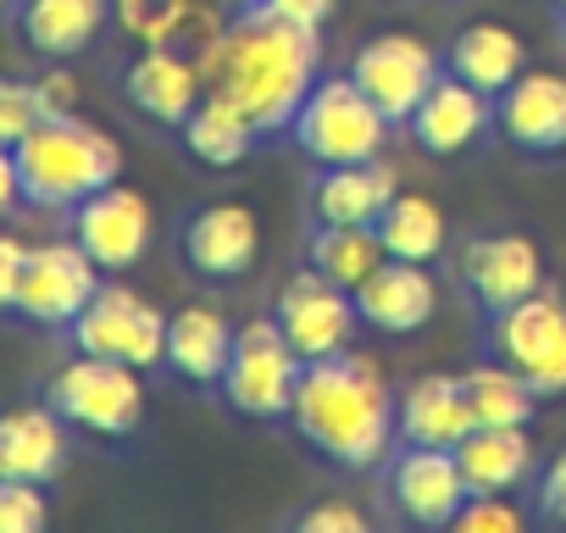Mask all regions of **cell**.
<instances>
[{
	"label": "cell",
	"instance_id": "1",
	"mask_svg": "<svg viewBox=\"0 0 566 533\" xmlns=\"http://www.w3.org/2000/svg\"><path fill=\"white\" fill-rule=\"evenodd\" d=\"M200 67L211 95L233 101L261 134H277L295 123V112L317 90L323 45L312 29L277 23L261 7H250L200 51Z\"/></svg>",
	"mask_w": 566,
	"mask_h": 533
},
{
	"label": "cell",
	"instance_id": "2",
	"mask_svg": "<svg viewBox=\"0 0 566 533\" xmlns=\"http://www.w3.org/2000/svg\"><path fill=\"white\" fill-rule=\"evenodd\" d=\"M290 422L334 467L373 472V467H384L395 456L400 400H395L389 378L378 373V362L339 351V356L306 362V373L295 384Z\"/></svg>",
	"mask_w": 566,
	"mask_h": 533
},
{
	"label": "cell",
	"instance_id": "3",
	"mask_svg": "<svg viewBox=\"0 0 566 533\" xmlns=\"http://www.w3.org/2000/svg\"><path fill=\"white\" fill-rule=\"evenodd\" d=\"M18 178H23V206L73 211L95 189L123 178V150H117V139L106 128L84 123L78 112H51L23 134Z\"/></svg>",
	"mask_w": 566,
	"mask_h": 533
},
{
	"label": "cell",
	"instance_id": "4",
	"mask_svg": "<svg viewBox=\"0 0 566 533\" xmlns=\"http://www.w3.org/2000/svg\"><path fill=\"white\" fill-rule=\"evenodd\" d=\"M295 145L317 167H345V161H378L389 145V117L384 106L345 73V79H317L306 106L295 112Z\"/></svg>",
	"mask_w": 566,
	"mask_h": 533
},
{
	"label": "cell",
	"instance_id": "5",
	"mask_svg": "<svg viewBox=\"0 0 566 533\" xmlns=\"http://www.w3.org/2000/svg\"><path fill=\"white\" fill-rule=\"evenodd\" d=\"M45 406H56L67 428H84L101 439H128L145 417V384H139V367L78 351L45 384Z\"/></svg>",
	"mask_w": 566,
	"mask_h": 533
},
{
	"label": "cell",
	"instance_id": "6",
	"mask_svg": "<svg viewBox=\"0 0 566 533\" xmlns=\"http://www.w3.org/2000/svg\"><path fill=\"white\" fill-rule=\"evenodd\" d=\"M301 373H306V356L290 345V334L277 328V317H255V323H244L233 334L222 395H228L233 411L277 422V417H290V406H295Z\"/></svg>",
	"mask_w": 566,
	"mask_h": 533
},
{
	"label": "cell",
	"instance_id": "7",
	"mask_svg": "<svg viewBox=\"0 0 566 533\" xmlns=\"http://www.w3.org/2000/svg\"><path fill=\"white\" fill-rule=\"evenodd\" d=\"M67 339L84 356H112V362H128L145 373V367L167 362V312H156L128 284H101L95 301L67 328Z\"/></svg>",
	"mask_w": 566,
	"mask_h": 533
},
{
	"label": "cell",
	"instance_id": "8",
	"mask_svg": "<svg viewBox=\"0 0 566 533\" xmlns=\"http://www.w3.org/2000/svg\"><path fill=\"white\" fill-rule=\"evenodd\" d=\"M101 290V261L78 244V239H45L29 244V266H23V290H18V312L34 328H73L78 312L95 301Z\"/></svg>",
	"mask_w": 566,
	"mask_h": 533
},
{
	"label": "cell",
	"instance_id": "9",
	"mask_svg": "<svg viewBox=\"0 0 566 533\" xmlns=\"http://www.w3.org/2000/svg\"><path fill=\"white\" fill-rule=\"evenodd\" d=\"M494 356L538 395H566V301L555 290H533L527 301L494 312Z\"/></svg>",
	"mask_w": 566,
	"mask_h": 533
},
{
	"label": "cell",
	"instance_id": "10",
	"mask_svg": "<svg viewBox=\"0 0 566 533\" xmlns=\"http://www.w3.org/2000/svg\"><path fill=\"white\" fill-rule=\"evenodd\" d=\"M277 328L290 334V345L306 356V362H323V356H339L350 351L356 328H361V312H356V295L345 284H334L328 273L306 266L290 284L277 290V306H272Z\"/></svg>",
	"mask_w": 566,
	"mask_h": 533
},
{
	"label": "cell",
	"instance_id": "11",
	"mask_svg": "<svg viewBox=\"0 0 566 533\" xmlns=\"http://www.w3.org/2000/svg\"><path fill=\"white\" fill-rule=\"evenodd\" d=\"M350 79L384 106L389 123H411V112L422 106V95L444 79L433 45H422L417 34H378L356 51Z\"/></svg>",
	"mask_w": 566,
	"mask_h": 533
},
{
	"label": "cell",
	"instance_id": "12",
	"mask_svg": "<svg viewBox=\"0 0 566 533\" xmlns=\"http://www.w3.org/2000/svg\"><path fill=\"white\" fill-rule=\"evenodd\" d=\"M455 273L483 312H505L533 290H544V255L527 233H478L461 244Z\"/></svg>",
	"mask_w": 566,
	"mask_h": 533
},
{
	"label": "cell",
	"instance_id": "13",
	"mask_svg": "<svg viewBox=\"0 0 566 533\" xmlns=\"http://www.w3.org/2000/svg\"><path fill=\"white\" fill-rule=\"evenodd\" d=\"M150 233H156L150 200L139 189H128V184H106L84 206H73V239L101 261V273H123V266H134L150 250Z\"/></svg>",
	"mask_w": 566,
	"mask_h": 533
},
{
	"label": "cell",
	"instance_id": "14",
	"mask_svg": "<svg viewBox=\"0 0 566 533\" xmlns=\"http://www.w3.org/2000/svg\"><path fill=\"white\" fill-rule=\"evenodd\" d=\"M467 478L455 450H433V445H406L389 467V500L406 522L417 527H455L461 505H467Z\"/></svg>",
	"mask_w": 566,
	"mask_h": 533
},
{
	"label": "cell",
	"instance_id": "15",
	"mask_svg": "<svg viewBox=\"0 0 566 533\" xmlns=\"http://www.w3.org/2000/svg\"><path fill=\"white\" fill-rule=\"evenodd\" d=\"M123 95L134 112H145L150 123L161 128H184V117L200 106L206 95V67L195 51H178V45H145L128 73H123Z\"/></svg>",
	"mask_w": 566,
	"mask_h": 533
},
{
	"label": "cell",
	"instance_id": "16",
	"mask_svg": "<svg viewBox=\"0 0 566 533\" xmlns=\"http://www.w3.org/2000/svg\"><path fill=\"white\" fill-rule=\"evenodd\" d=\"M494 128L527 156L566 150V73L522 67V79L494 95Z\"/></svg>",
	"mask_w": 566,
	"mask_h": 533
},
{
	"label": "cell",
	"instance_id": "17",
	"mask_svg": "<svg viewBox=\"0 0 566 533\" xmlns=\"http://www.w3.org/2000/svg\"><path fill=\"white\" fill-rule=\"evenodd\" d=\"M356 312L378 334H417L439 312V284H433V273L422 261H395L389 255L378 273L356 290Z\"/></svg>",
	"mask_w": 566,
	"mask_h": 533
},
{
	"label": "cell",
	"instance_id": "18",
	"mask_svg": "<svg viewBox=\"0 0 566 533\" xmlns=\"http://www.w3.org/2000/svg\"><path fill=\"white\" fill-rule=\"evenodd\" d=\"M255 250H261V228H255V211L244 200L200 206L184 228V255L200 279H239L255 261Z\"/></svg>",
	"mask_w": 566,
	"mask_h": 533
},
{
	"label": "cell",
	"instance_id": "19",
	"mask_svg": "<svg viewBox=\"0 0 566 533\" xmlns=\"http://www.w3.org/2000/svg\"><path fill=\"white\" fill-rule=\"evenodd\" d=\"M489 123H494V95H483V90L461 84L455 73H444L422 95V106L411 112V139L428 156H461Z\"/></svg>",
	"mask_w": 566,
	"mask_h": 533
},
{
	"label": "cell",
	"instance_id": "20",
	"mask_svg": "<svg viewBox=\"0 0 566 533\" xmlns=\"http://www.w3.org/2000/svg\"><path fill=\"white\" fill-rule=\"evenodd\" d=\"M12 23L29 51L67 62L101 40V29L112 23V0H12Z\"/></svg>",
	"mask_w": 566,
	"mask_h": 533
},
{
	"label": "cell",
	"instance_id": "21",
	"mask_svg": "<svg viewBox=\"0 0 566 533\" xmlns=\"http://www.w3.org/2000/svg\"><path fill=\"white\" fill-rule=\"evenodd\" d=\"M62 467H67V422L56 406L0 411V478L51 483Z\"/></svg>",
	"mask_w": 566,
	"mask_h": 533
},
{
	"label": "cell",
	"instance_id": "22",
	"mask_svg": "<svg viewBox=\"0 0 566 533\" xmlns=\"http://www.w3.org/2000/svg\"><path fill=\"white\" fill-rule=\"evenodd\" d=\"M112 18L134 45H178L195 56L228 29L206 0H112Z\"/></svg>",
	"mask_w": 566,
	"mask_h": 533
},
{
	"label": "cell",
	"instance_id": "23",
	"mask_svg": "<svg viewBox=\"0 0 566 533\" xmlns=\"http://www.w3.org/2000/svg\"><path fill=\"white\" fill-rule=\"evenodd\" d=\"M472 428H478V422H472V406H467L461 378L428 373V378L406 384V395H400V439H406V445L455 450Z\"/></svg>",
	"mask_w": 566,
	"mask_h": 533
},
{
	"label": "cell",
	"instance_id": "24",
	"mask_svg": "<svg viewBox=\"0 0 566 533\" xmlns=\"http://www.w3.org/2000/svg\"><path fill=\"white\" fill-rule=\"evenodd\" d=\"M395 195L400 189H395V173L384 161H345V167H323V178L312 189V211H317V222L373 228Z\"/></svg>",
	"mask_w": 566,
	"mask_h": 533
},
{
	"label": "cell",
	"instance_id": "25",
	"mask_svg": "<svg viewBox=\"0 0 566 533\" xmlns=\"http://www.w3.org/2000/svg\"><path fill=\"white\" fill-rule=\"evenodd\" d=\"M233 323L217 306H184L167 317V362L189 384H222L233 356Z\"/></svg>",
	"mask_w": 566,
	"mask_h": 533
},
{
	"label": "cell",
	"instance_id": "26",
	"mask_svg": "<svg viewBox=\"0 0 566 533\" xmlns=\"http://www.w3.org/2000/svg\"><path fill=\"white\" fill-rule=\"evenodd\" d=\"M522 67H527V51H522L516 29H505V23H472L450 40V73L483 95L511 90L522 79Z\"/></svg>",
	"mask_w": 566,
	"mask_h": 533
},
{
	"label": "cell",
	"instance_id": "27",
	"mask_svg": "<svg viewBox=\"0 0 566 533\" xmlns=\"http://www.w3.org/2000/svg\"><path fill=\"white\" fill-rule=\"evenodd\" d=\"M455 461L472 494H511L533 472V439L527 428H472L455 445Z\"/></svg>",
	"mask_w": 566,
	"mask_h": 533
},
{
	"label": "cell",
	"instance_id": "28",
	"mask_svg": "<svg viewBox=\"0 0 566 533\" xmlns=\"http://www.w3.org/2000/svg\"><path fill=\"white\" fill-rule=\"evenodd\" d=\"M461 389H467V406H472V422H478V428H527V422H533L538 389H533L511 362L467 367V373H461Z\"/></svg>",
	"mask_w": 566,
	"mask_h": 533
},
{
	"label": "cell",
	"instance_id": "29",
	"mask_svg": "<svg viewBox=\"0 0 566 533\" xmlns=\"http://www.w3.org/2000/svg\"><path fill=\"white\" fill-rule=\"evenodd\" d=\"M255 123L233 106V101H222V95H200V106L184 117V145H189V156L195 161H206V167H233V161H244L250 156V145H255Z\"/></svg>",
	"mask_w": 566,
	"mask_h": 533
},
{
	"label": "cell",
	"instance_id": "30",
	"mask_svg": "<svg viewBox=\"0 0 566 533\" xmlns=\"http://www.w3.org/2000/svg\"><path fill=\"white\" fill-rule=\"evenodd\" d=\"M373 228H378V239H384V250H389L395 261H422V266L439 261V250H444V239H450L444 211H439V200H428V195H395Z\"/></svg>",
	"mask_w": 566,
	"mask_h": 533
},
{
	"label": "cell",
	"instance_id": "31",
	"mask_svg": "<svg viewBox=\"0 0 566 533\" xmlns=\"http://www.w3.org/2000/svg\"><path fill=\"white\" fill-rule=\"evenodd\" d=\"M389 261L378 228H339V222H317L312 233V266L317 273H328L334 284H345L350 295L378 273V266Z\"/></svg>",
	"mask_w": 566,
	"mask_h": 533
},
{
	"label": "cell",
	"instance_id": "32",
	"mask_svg": "<svg viewBox=\"0 0 566 533\" xmlns=\"http://www.w3.org/2000/svg\"><path fill=\"white\" fill-rule=\"evenodd\" d=\"M40 117H51L40 79H7V73H0V145L18 150L23 134H29Z\"/></svg>",
	"mask_w": 566,
	"mask_h": 533
},
{
	"label": "cell",
	"instance_id": "33",
	"mask_svg": "<svg viewBox=\"0 0 566 533\" xmlns=\"http://www.w3.org/2000/svg\"><path fill=\"white\" fill-rule=\"evenodd\" d=\"M51 522L45 483L29 478H0V533H40Z\"/></svg>",
	"mask_w": 566,
	"mask_h": 533
},
{
	"label": "cell",
	"instance_id": "34",
	"mask_svg": "<svg viewBox=\"0 0 566 533\" xmlns=\"http://www.w3.org/2000/svg\"><path fill=\"white\" fill-rule=\"evenodd\" d=\"M455 527H461V533H516V527H522V511H516L505 494H467Z\"/></svg>",
	"mask_w": 566,
	"mask_h": 533
},
{
	"label": "cell",
	"instance_id": "35",
	"mask_svg": "<svg viewBox=\"0 0 566 533\" xmlns=\"http://www.w3.org/2000/svg\"><path fill=\"white\" fill-rule=\"evenodd\" d=\"M295 527H301V533H367V516H361L350 500H323V505H312Z\"/></svg>",
	"mask_w": 566,
	"mask_h": 533
},
{
	"label": "cell",
	"instance_id": "36",
	"mask_svg": "<svg viewBox=\"0 0 566 533\" xmlns=\"http://www.w3.org/2000/svg\"><path fill=\"white\" fill-rule=\"evenodd\" d=\"M23 266H29V244L18 233H0V312H18Z\"/></svg>",
	"mask_w": 566,
	"mask_h": 533
},
{
	"label": "cell",
	"instance_id": "37",
	"mask_svg": "<svg viewBox=\"0 0 566 533\" xmlns=\"http://www.w3.org/2000/svg\"><path fill=\"white\" fill-rule=\"evenodd\" d=\"M255 7L266 12V18H277V23H295V29H323L328 23V12H334V0H255Z\"/></svg>",
	"mask_w": 566,
	"mask_h": 533
},
{
	"label": "cell",
	"instance_id": "38",
	"mask_svg": "<svg viewBox=\"0 0 566 533\" xmlns=\"http://www.w3.org/2000/svg\"><path fill=\"white\" fill-rule=\"evenodd\" d=\"M538 511L555 516V522H566V450H555V461L538 478Z\"/></svg>",
	"mask_w": 566,
	"mask_h": 533
},
{
	"label": "cell",
	"instance_id": "39",
	"mask_svg": "<svg viewBox=\"0 0 566 533\" xmlns=\"http://www.w3.org/2000/svg\"><path fill=\"white\" fill-rule=\"evenodd\" d=\"M23 206V178H18V150L0 145V222Z\"/></svg>",
	"mask_w": 566,
	"mask_h": 533
},
{
	"label": "cell",
	"instance_id": "40",
	"mask_svg": "<svg viewBox=\"0 0 566 533\" xmlns=\"http://www.w3.org/2000/svg\"><path fill=\"white\" fill-rule=\"evenodd\" d=\"M40 90H45V106H51V112H73V101H78V84H73V73H62V67L45 73Z\"/></svg>",
	"mask_w": 566,
	"mask_h": 533
},
{
	"label": "cell",
	"instance_id": "41",
	"mask_svg": "<svg viewBox=\"0 0 566 533\" xmlns=\"http://www.w3.org/2000/svg\"><path fill=\"white\" fill-rule=\"evenodd\" d=\"M0 12H12V0H0Z\"/></svg>",
	"mask_w": 566,
	"mask_h": 533
},
{
	"label": "cell",
	"instance_id": "42",
	"mask_svg": "<svg viewBox=\"0 0 566 533\" xmlns=\"http://www.w3.org/2000/svg\"><path fill=\"white\" fill-rule=\"evenodd\" d=\"M555 7H560V12H566V0H555Z\"/></svg>",
	"mask_w": 566,
	"mask_h": 533
}]
</instances>
